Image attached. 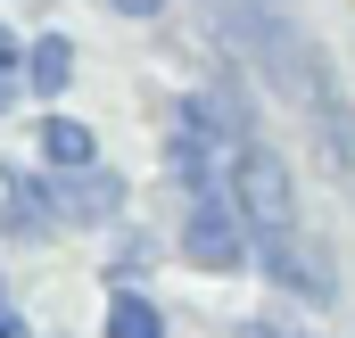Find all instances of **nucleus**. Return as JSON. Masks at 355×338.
I'll use <instances>...</instances> for the list:
<instances>
[{"mask_svg": "<svg viewBox=\"0 0 355 338\" xmlns=\"http://www.w3.org/2000/svg\"><path fill=\"white\" fill-rule=\"evenodd\" d=\"M232 206H240V223H248L257 264H265L289 297H331V281H339V272H331V248H314V231H306V215H297V181H289V166L272 157L257 132L232 149Z\"/></svg>", "mask_w": 355, "mask_h": 338, "instance_id": "obj_1", "label": "nucleus"}, {"mask_svg": "<svg viewBox=\"0 0 355 338\" xmlns=\"http://www.w3.org/2000/svg\"><path fill=\"white\" fill-rule=\"evenodd\" d=\"M182 256H190V264H207V272H232V264H248V223H240L232 190H215V198H190V215H182Z\"/></svg>", "mask_w": 355, "mask_h": 338, "instance_id": "obj_2", "label": "nucleus"}, {"mask_svg": "<svg viewBox=\"0 0 355 338\" xmlns=\"http://www.w3.org/2000/svg\"><path fill=\"white\" fill-rule=\"evenodd\" d=\"M297 107H306V124H314V141H322L331 173L347 181V198H355V107H347V91H339V75H331V66H314L306 91H297Z\"/></svg>", "mask_w": 355, "mask_h": 338, "instance_id": "obj_3", "label": "nucleus"}, {"mask_svg": "<svg viewBox=\"0 0 355 338\" xmlns=\"http://www.w3.org/2000/svg\"><path fill=\"white\" fill-rule=\"evenodd\" d=\"M42 198H50L58 223H107V215H124V173H107V166H91V173H50Z\"/></svg>", "mask_w": 355, "mask_h": 338, "instance_id": "obj_4", "label": "nucleus"}, {"mask_svg": "<svg viewBox=\"0 0 355 338\" xmlns=\"http://www.w3.org/2000/svg\"><path fill=\"white\" fill-rule=\"evenodd\" d=\"M50 231V198H42V181L17 166H0V240H42Z\"/></svg>", "mask_w": 355, "mask_h": 338, "instance_id": "obj_5", "label": "nucleus"}, {"mask_svg": "<svg viewBox=\"0 0 355 338\" xmlns=\"http://www.w3.org/2000/svg\"><path fill=\"white\" fill-rule=\"evenodd\" d=\"M42 166H50V173H91V166H99L91 124H75V116H50V124H42Z\"/></svg>", "mask_w": 355, "mask_h": 338, "instance_id": "obj_6", "label": "nucleus"}, {"mask_svg": "<svg viewBox=\"0 0 355 338\" xmlns=\"http://www.w3.org/2000/svg\"><path fill=\"white\" fill-rule=\"evenodd\" d=\"M75 75V50H67V33H42L33 50H25V91H42V99H58Z\"/></svg>", "mask_w": 355, "mask_h": 338, "instance_id": "obj_7", "label": "nucleus"}, {"mask_svg": "<svg viewBox=\"0 0 355 338\" xmlns=\"http://www.w3.org/2000/svg\"><path fill=\"white\" fill-rule=\"evenodd\" d=\"M107 338H166V322H157V305H149L141 289H116V305H107Z\"/></svg>", "mask_w": 355, "mask_h": 338, "instance_id": "obj_8", "label": "nucleus"}, {"mask_svg": "<svg viewBox=\"0 0 355 338\" xmlns=\"http://www.w3.org/2000/svg\"><path fill=\"white\" fill-rule=\"evenodd\" d=\"M17 99H25V58H17V50L0 42V116H8Z\"/></svg>", "mask_w": 355, "mask_h": 338, "instance_id": "obj_9", "label": "nucleus"}, {"mask_svg": "<svg viewBox=\"0 0 355 338\" xmlns=\"http://www.w3.org/2000/svg\"><path fill=\"white\" fill-rule=\"evenodd\" d=\"M107 8H124V17H157L166 0H107Z\"/></svg>", "mask_w": 355, "mask_h": 338, "instance_id": "obj_10", "label": "nucleus"}, {"mask_svg": "<svg viewBox=\"0 0 355 338\" xmlns=\"http://www.w3.org/2000/svg\"><path fill=\"white\" fill-rule=\"evenodd\" d=\"M240 338H289L281 322H240Z\"/></svg>", "mask_w": 355, "mask_h": 338, "instance_id": "obj_11", "label": "nucleus"}, {"mask_svg": "<svg viewBox=\"0 0 355 338\" xmlns=\"http://www.w3.org/2000/svg\"><path fill=\"white\" fill-rule=\"evenodd\" d=\"M0 338H25V322H17V314H0Z\"/></svg>", "mask_w": 355, "mask_h": 338, "instance_id": "obj_12", "label": "nucleus"}, {"mask_svg": "<svg viewBox=\"0 0 355 338\" xmlns=\"http://www.w3.org/2000/svg\"><path fill=\"white\" fill-rule=\"evenodd\" d=\"M0 314H8V289H0Z\"/></svg>", "mask_w": 355, "mask_h": 338, "instance_id": "obj_13", "label": "nucleus"}]
</instances>
